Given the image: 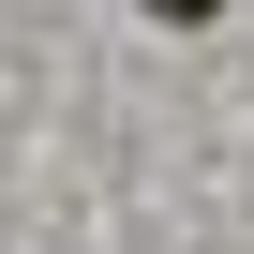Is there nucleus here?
Segmentation results:
<instances>
[{"instance_id":"obj_1","label":"nucleus","mask_w":254,"mask_h":254,"mask_svg":"<svg viewBox=\"0 0 254 254\" xmlns=\"http://www.w3.org/2000/svg\"><path fill=\"white\" fill-rule=\"evenodd\" d=\"M150 15H209V0H150Z\"/></svg>"}]
</instances>
